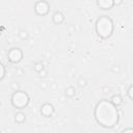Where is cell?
Returning <instances> with one entry per match:
<instances>
[{"label":"cell","mask_w":133,"mask_h":133,"mask_svg":"<svg viewBox=\"0 0 133 133\" xmlns=\"http://www.w3.org/2000/svg\"><path fill=\"white\" fill-rule=\"evenodd\" d=\"M19 35H20V37H21L22 39H25V38H27V37H28V34H27V32H26V31H24V30L20 31Z\"/></svg>","instance_id":"cell-12"},{"label":"cell","mask_w":133,"mask_h":133,"mask_svg":"<svg viewBox=\"0 0 133 133\" xmlns=\"http://www.w3.org/2000/svg\"><path fill=\"white\" fill-rule=\"evenodd\" d=\"M96 31L101 38H107L112 34L113 22L107 16H102L97 20Z\"/></svg>","instance_id":"cell-2"},{"label":"cell","mask_w":133,"mask_h":133,"mask_svg":"<svg viewBox=\"0 0 133 133\" xmlns=\"http://www.w3.org/2000/svg\"><path fill=\"white\" fill-rule=\"evenodd\" d=\"M52 20L55 24H61L64 21V16L60 11H55L52 16Z\"/></svg>","instance_id":"cell-8"},{"label":"cell","mask_w":133,"mask_h":133,"mask_svg":"<svg viewBox=\"0 0 133 133\" xmlns=\"http://www.w3.org/2000/svg\"><path fill=\"white\" fill-rule=\"evenodd\" d=\"M7 56H8L9 61H11V62H14V63H17V62H19V61L22 60L23 53H22L21 49H19V48H14V49H11V50L8 52V55H7Z\"/></svg>","instance_id":"cell-5"},{"label":"cell","mask_w":133,"mask_h":133,"mask_svg":"<svg viewBox=\"0 0 133 133\" xmlns=\"http://www.w3.org/2000/svg\"><path fill=\"white\" fill-rule=\"evenodd\" d=\"M29 103V97L25 91L17 90L11 96V104L18 109L25 108Z\"/></svg>","instance_id":"cell-3"},{"label":"cell","mask_w":133,"mask_h":133,"mask_svg":"<svg viewBox=\"0 0 133 133\" xmlns=\"http://www.w3.org/2000/svg\"><path fill=\"white\" fill-rule=\"evenodd\" d=\"M49 8H50L49 4L46 1H44V0L37 1L35 3V5H34V11L38 16H45V15H47L48 11H49Z\"/></svg>","instance_id":"cell-4"},{"label":"cell","mask_w":133,"mask_h":133,"mask_svg":"<svg viewBox=\"0 0 133 133\" xmlns=\"http://www.w3.org/2000/svg\"><path fill=\"white\" fill-rule=\"evenodd\" d=\"M122 3V0H113V4L114 5H119Z\"/></svg>","instance_id":"cell-14"},{"label":"cell","mask_w":133,"mask_h":133,"mask_svg":"<svg viewBox=\"0 0 133 133\" xmlns=\"http://www.w3.org/2000/svg\"><path fill=\"white\" fill-rule=\"evenodd\" d=\"M15 116H16V117H15V121H16L17 123H20V124L23 123V122L25 121V118H26V117H25V114H24L23 112H21V111H20V112H17Z\"/></svg>","instance_id":"cell-10"},{"label":"cell","mask_w":133,"mask_h":133,"mask_svg":"<svg viewBox=\"0 0 133 133\" xmlns=\"http://www.w3.org/2000/svg\"><path fill=\"white\" fill-rule=\"evenodd\" d=\"M110 101H111V103H112V104H114L116 107H117V106H119V105L123 103L122 97H121V96H118V95H114V96L111 98V100H110Z\"/></svg>","instance_id":"cell-9"},{"label":"cell","mask_w":133,"mask_h":133,"mask_svg":"<svg viewBox=\"0 0 133 133\" xmlns=\"http://www.w3.org/2000/svg\"><path fill=\"white\" fill-rule=\"evenodd\" d=\"M4 75H5V69H4L3 64L0 62V80H2V79H3Z\"/></svg>","instance_id":"cell-11"},{"label":"cell","mask_w":133,"mask_h":133,"mask_svg":"<svg viewBox=\"0 0 133 133\" xmlns=\"http://www.w3.org/2000/svg\"><path fill=\"white\" fill-rule=\"evenodd\" d=\"M53 112H54V108H53V106H52L51 104H49V103H45V104L41 107V113H42L44 116H46V117L51 116Z\"/></svg>","instance_id":"cell-6"},{"label":"cell","mask_w":133,"mask_h":133,"mask_svg":"<svg viewBox=\"0 0 133 133\" xmlns=\"http://www.w3.org/2000/svg\"><path fill=\"white\" fill-rule=\"evenodd\" d=\"M95 117L98 124L105 128H112L118 122L117 107L108 100L100 101L95 109Z\"/></svg>","instance_id":"cell-1"},{"label":"cell","mask_w":133,"mask_h":133,"mask_svg":"<svg viewBox=\"0 0 133 133\" xmlns=\"http://www.w3.org/2000/svg\"><path fill=\"white\" fill-rule=\"evenodd\" d=\"M132 89H133V87H132V85L129 87V90H128V95H129V98L130 99H132L133 97H132V95H131V92H132Z\"/></svg>","instance_id":"cell-13"},{"label":"cell","mask_w":133,"mask_h":133,"mask_svg":"<svg viewBox=\"0 0 133 133\" xmlns=\"http://www.w3.org/2000/svg\"><path fill=\"white\" fill-rule=\"evenodd\" d=\"M113 5V0H98V6L102 9H110Z\"/></svg>","instance_id":"cell-7"},{"label":"cell","mask_w":133,"mask_h":133,"mask_svg":"<svg viewBox=\"0 0 133 133\" xmlns=\"http://www.w3.org/2000/svg\"><path fill=\"white\" fill-rule=\"evenodd\" d=\"M124 132H131V133H132L133 130H132V129H126V130H124Z\"/></svg>","instance_id":"cell-15"}]
</instances>
